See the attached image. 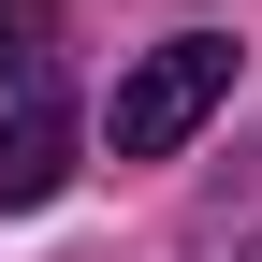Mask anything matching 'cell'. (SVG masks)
<instances>
[{"mask_svg":"<svg viewBox=\"0 0 262 262\" xmlns=\"http://www.w3.org/2000/svg\"><path fill=\"white\" fill-rule=\"evenodd\" d=\"M248 262H262V248H248Z\"/></svg>","mask_w":262,"mask_h":262,"instance_id":"obj_4","label":"cell"},{"mask_svg":"<svg viewBox=\"0 0 262 262\" xmlns=\"http://www.w3.org/2000/svg\"><path fill=\"white\" fill-rule=\"evenodd\" d=\"M73 189V117H58V88H15V117H0V204H58Z\"/></svg>","mask_w":262,"mask_h":262,"instance_id":"obj_2","label":"cell"},{"mask_svg":"<svg viewBox=\"0 0 262 262\" xmlns=\"http://www.w3.org/2000/svg\"><path fill=\"white\" fill-rule=\"evenodd\" d=\"M58 73V15L44 0H0V88H44Z\"/></svg>","mask_w":262,"mask_h":262,"instance_id":"obj_3","label":"cell"},{"mask_svg":"<svg viewBox=\"0 0 262 262\" xmlns=\"http://www.w3.org/2000/svg\"><path fill=\"white\" fill-rule=\"evenodd\" d=\"M219 102H233V44H219V29H175V44H146V58L117 73L102 146H117V160H175V146H189Z\"/></svg>","mask_w":262,"mask_h":262,"instance_id":"obj_1","label":"cell"}]
</instances>
